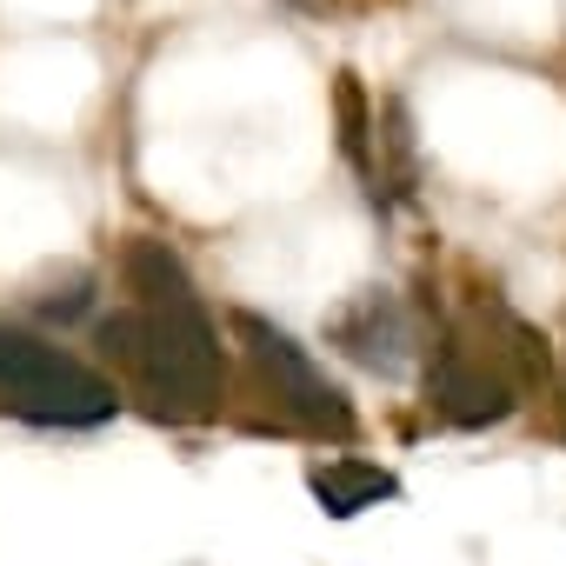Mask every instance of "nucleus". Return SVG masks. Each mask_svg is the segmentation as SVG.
I'll use <instances>...</instances> for the list:
<instances>
[{"label":"nucleus","mask_w":566,"mask_h":566,"mask_svg":"<svg viewBox=\"0 0 566 566\" xmlns=\"http://www.w3.org/2000/svg\"><path fill=\"white\" fill-rule=\"evenodd\" d=\"M334 101H340V147H347V160H360V167H367V101H360V81H354V74H340Z\"/></svg>","instance_id":"nucleus-7"},{"label":"nucleus","mask_w":566,"mask_h":566,"mask_svg":"<svg viewBox=\"0 0 566 566\" xmlns=\"http://www.w3.org/2000/svg\"><path fill=\"white\" fill-rule=\"evenodd\" d=\"M127 287L147 301V307H200L193 301V280H187V266L167 253V240H127Z\"/></svg>","instance_id":"nucleus-5"},{"label":"nucleus","mask_w":566,"mask_h":566,"mask_svg":"<svg viewBox=\"0 0 566 566\" xmlns=\"http://www.w3.org/2000/svg\"><path fill=\"white\" fill-rule=\"evenodd\" d=\"M233 327H240V340L253 347V367L273 380V400H287V413H294V420L327 427V433H347V427H354L347 400L321 380V367H314L287 334H280V327H266L260 314H233Z\"/></svg>","instance_id":"nucleus-3"},{"label":"nucleus","mask_w":566,"mask_h":566,"mask_svg":"<svg viewBox=\"0 0 566 566\" xmlns=\"http://www.w3.org/2000/svg\"><path fill=\"white\" fill-rule=\"evenodd\" d=\"M101 347L147 380V394L174 413H207L220 400V347L200 307H140L101 321Z\"/></svg>","instance_id":"nucleus-1"},{"label":"nucleus","mask_w":566,"mask_h":566,"mask_svg":"<svg viewBox=\"0 0 566 566\" xmlns=\"http://www.w3.org/2000/svg\"><path fill=\"white\" fill-rule=\"evenodd\" d=\"M0 407L21 420H41V427H101L114 420L120 394L74 354L0 327Z\"/></svg>","instance_id":"nucleus-2"},{"label":"nucleus","mask_w":566,"mask_h":566,"mask_svg":"<svg viewBox=\"0 0 566 566\" xmlns=\"http://www.w3.org/2000/svg\"><path fill=\"white\" fill-rule=\"evenodd\" d=\"M433 400H440V413L460 420V427H486V420H506V413H513L506 387H500L486 367H473L467 354H440V367H433Z\"/></svg>","instance_id":"nucleus-4"},{"label":"nucleus","mask_w":566,"mask_h":566,"mask_svg":"<svg viewBox=\"0 0 566 566\" xmlns=\"http://www.w3.org/2000/svg\"><path fill=\"white\" fill-rule=\"evenodd\" d=\"M394 493H400V480L380 473V467H360V460H327V467H314V500H321L334 520H347V513H360V506H380V500H394Z\"/></svg>","instance_id":"nucleus-6"}]
</instances>
